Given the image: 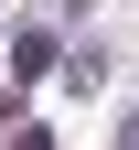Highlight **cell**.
Segmentation results:
<instances>
[{"label":"cell","instance_id":"2","mask_svg":"<svg viewBox=\"0 0 139 150\" xmlns=\"http://www.w3.org/2000/svg\"><path fill=\"white\" fill-rule=\"evenodd\" d=\"M118 150H139V107H128V118H118Z\"/></svg>","mask_w":139,"mask_h":150},{"label":"cell","instance_id":"3","mask_svg":"<svg viewBox=\"0 0 139 150\" xmlns=\"http://www.w3.org/2000/svg\"><path fill=\"white\" fill-rule=\"evenodd\" d=\"M11 150H54V139H43V129H22V139H11Z\"/></svg>","mask_w":139,"mask_h":150},{"label":"cell","instance_id":"1","mask_svg":"<svg viewBox=\"0 0 139 150\" xmlns=\"http://www.w3.org/2000/svg\"><path fill=\"white\" fill-rule=\"evenodd\" d=\"M11 75L43 86V75H54V32H11Z\"/></svg>","mask_w":139,"mask_h":150}]
</instances>
